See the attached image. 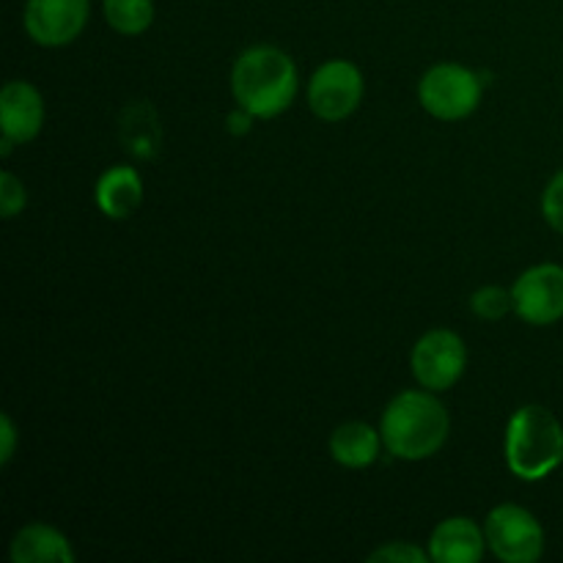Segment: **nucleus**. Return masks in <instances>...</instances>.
Segmentation results:
<instances>
[{
    "mask_svg": "<svg viewBox=\"0 0 563 563\" xmlns=\"http://www.w3.org/2000/svg\"><path fill=\"white\" fill-rule=\"evenodd\" d=\"M487 548V533L471 517H449L429 537V559L434 563H478Z\"/></svg>",
    "mask_w": 563,
    "mask_h": 563,
    "instance_id": "nucleus-11",
    "label": "nucleus"
},
{
    "mask_svg": "<svg viewBox=\"0 0 563 563\" xmlns=\"http://www.w3.org/2000/svg\"><path fill=\"white\" fill-rule=\"evenodd\" d=\"M515 313L533 328H548L563 319V267L561 264H537L526 269L511 286Z\"/></svg>",
    "mask_w": 563,
    "mask_h": 563,
    "instance_id": "nucleus-8",
    "label": "nucleus"
},
{
    "mask_svg": "<svg viewBox=\"0 0 563 563\" xmlns=\"http://www.w3.org/2000/svg\"><path fill=\"white\" fill-rule=\"evenodd\" d=\"M363 91V75L352 60H328L308 82V108L317 119L335 124L361 108Z\"/></svg>",
    "mask_w": 563,
    "mask_h": 563,
    "instance_id": "nucleus-7",
    "label": "nucleus"
},
{
    "mask_svg": "<svg viewBox=\"0 0 563 563\" xmlns=\"http://www.w3.org/2000/svg\"><path fill=\"white\" fill-rule=\"evenodd\" d=\"M388 454L405 462H423L438 454L451 434V418L434 390H401L388 401L379 421Z\"/></svg>",
    "mask_w": 563,
    "mask_h": 563,
    "instance_id": "nucleus-2",
    "label": "nucleus"
},
{
    "mask_svg": "<svg viewBox=\"0 0 563 563\" xmlns=\"http://www.w3.org/2000/svg\"><path fill=\"white\" fill-rule=\"evenodd\" d=\"M44 126V99L27 80L5 82L0 91V130L14 143H31Z\"/></svg>",
    "mask_w": 563,
    "mask_h": 563,
    "instance_id": "nucleus-10",
    "label": "nucleus"
},
{
    "mask_svg": "<svg viewBox=\"0 0 563 563\" xmlns=\"http://www.w3.org/2000/svg\"><path fill=\"white\" fill-rule=\"evenodd\" d=\"M88 14V0H27L22 22L38 47H66L86 31Z\"/></svg>",
    "mask_w": 563,
    "mask_h": 563,
    "instance_id": "nucleus-9",
    "label": "nucleus"
},
{
    "mask_svg": "<svg viewBox=\"0 0 563 563\" xmlns=\"http://www.w3.org/2000/svg\"><path fill=\"white\" fill-rule=\"evenodd\" d=\"M372 563H429V550H421L410 542H388L368 555Z\"/></svg>",
    "mask_w": 563,
    "mask_h": 563,
    "instance_id": "nucleus-18",
    "label": "nucleus"
},
{
    "mask_svg": "<svg viewBox=\"0 0 563 563\" xmlns=\"http://www.w3.org/2000/svg\"><path fill=\"white\" fill-rule=\"evenodd\" d=\"M506 465L520 482H542L563 465V427L542 405H522L506 423Z\"/></svg>",
    "mask_w": 563,
    "mask_h": 563,
    "instance_id": "nucleus-3",
    "label": "nucleus"
},
{
    "mask_svg": "<svg viewBox=\"0 0 563 563\" xmlns=\"http://www.w3.org/2000/svg\"><path fill=\"white\" fill-rule=\"evenodd\" d=\"M487 548L504 563H537L544 555V528L517 504L495 506L484 520Z\"/></svg>",
    "mask_w": 563,
    "mask_h": 563,
    "instance_id": "nucleus-6",
    "label": "nucleus"
},
{
    "mask_svg": "<svg viewBox=\"0 0 563 563\" xmlns=\"http://www.w3.org/2000/svg\"><path fill=\"white\" fill-rule=\"evenodd\" d=\"M467 368V346L460 333L438 328L423 333L410 352V372L421 388L443 394L462 379Z\"/></svg>",
    "mask_w": 563,
    "mask_h": 563,
    "instance_id": "nucleus-5",
    "label": "nucleus"
},
{
    "mask_svg": "<svg viewBox=\"0 0 563 563\" xmlns=\"http://www.w3.org/2000/svg\"><path fill=\"white\" fill-rule=\"evenodd\" d=\"M300 75L289 53L273 44H256L240 53L231 66V93L236 108L253 119H275L291 108Z\"/></svg>",
    "mask_w": 563,
    "mask_h": 563,
    "instance_id": "nucleus-1",
    "label": "nucleus"
},
{
    "mask_svg": "<svg viewBox=\"0 0 563 563\" xmlns=\"http://www.w3.org/2000/svg\"><path fill=\"white\" fill-rule=\"evenodd\" d=\"M383 449V434L372 423L346 421L330 434V456L341 467H350V471L372 467L379 460V451Z\"/></svg>",
    "mask_w": 563,
    "mask_h": 563,
    "instance_id": "nucleus-14",
    "label": "nucleus"
},
{
    "mask_svg": "<svg viewBox=\"0 0 563 563\" xmlns=\"http://www.w3.org/2000/svg\"><path fill=\"white\" fill-rule=\"evenodd\" d=\"M251 124H253V115L247 113V110L236 108L234 113L229 115V130L234 132V135H245V132H251Z\"/></svg>",
    "mask_w": 563,
    "mask_h": 563,
    "instance_id": "nucleus-21",
    "label": "nucleus"
},
{
    "mask_svg": "<svg viewBox=\"0 0 563 563\" xmlns=\"http://www.w3.org/2000/svg\"><path fill=\"white\" fill-rule=\"evenodd\" d=\"M9 555L14 563H75L69 539L53 526L31 522L11 537Z\"/></svg>",
    "mask_w": 563,
    "mask_h": 563,
    "instance_id": "nucleus-13",
    "label": "nucleus"
},
{
    "mask_svg": "<svg viewBox=\"0 0 563 563\" xmlns=\"http://www.w3.org/2000/svg\"><path fill=\"white\" fill-rule=\"evenodd\" d=\"M97 207L104 218L126 220L141 209L143 203V179L130 165H113L104 170L97 181Z\"/></svg>",
    "mask_w": 563,
    "mask_h": 563,
    "instance_id": "nucleus-12",
    "label": "nucleus"
},
{
    "mask_svg": "<svg viewBox=\"0 0 563 563\" xmlns=\"http://www.w3.org/2000/svg\"><path fill=\"white\" fill-rule=\"evenodd\" d=\"M14 451H16V427L11 421L9 412L0 416V465H9L14 460Z\"/></svg>",
    "mask_w": 563,
    "mask_h": 563,
    "instance_id": "nucleus-20",
    "label": "nucleus"
},
{
    "mask_svg": "<svg viewBox=\"0 0 563 563\" xmlns=\"http://www.w3.org/2000/svg\"><path fill=\"white\" fill-rule=\"evenodd\" d=\"M102 14L121 36H141L154 22V0H102Z\"/></svg>",
    "mask_w": 563,
    "mask_h": 563,
    "instance_id": "nucleus-15",
    "label": "nucleus"
},
{
    "mask_svg": "<svg viewBox=\"0 0 563 563\" xmlns=\"http://www.w3.org/2000/svg\"><path fill=\"white\" fill-rule=\"evenodd\" d=\"M542 214L553 231L563 234V168L548 181L542 192Z\"/></svg>",
    "mask_w": 563,
    "mask_h": 563,
    "instance_id": "nucleus-19",
    "label": "nucleus"
},
{
    "mask_svg": "<svg viewBox=\"0 0 563 563\" xmlns=\"http://www.w3.org/2000/svg\"><path fill=\"white\" fill-rule=\"evenodd\" d=\"M418 102L432 119L462 121L482 102V77L462 64H438L418 82Z\"/></svg>",
    "mask_w": 563,
    "mask_h": 563,
    "instance_id": "nucleus-4",
    "label": "nucleus"
},
{
    "mask_svg": "<svg viewBox=\"0 0 563 563\" xmlns=\"http://www.w3.org/2000/svg\"><path fill=\"white\" fill-rule=\"evenodd\" d=\"M27 203V190L25 185H22V179H16L11 170H3L0 174V214H3L5 220L16 218V214L25 209Z\"/></svg>",
    "mask_w": 563,
    "mask_h": 563,
    "instance_id": "nucleus-17",
    "label": "nucleus"
},
{
    "mask_svg": "<svg viewBox=\"0 0 563 563\" xmlns=\"http://www.w3.org/2000/svg\"><path fill=\"white\" fill-rule=\"evenodd\" d=\"M471 311L484 322H500L506 313L515 311V297L504 286H482L471 295Z\"/></svg>",
    "mask_w": 563,
    "mask_h": 563,
    "instance_id": "nucleus-16",
    "label": "nucleus"
}]
</instances>
